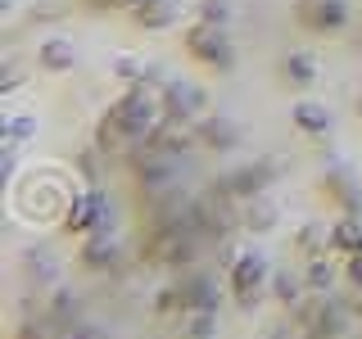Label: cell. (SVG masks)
<instances>
[{
	"label": "cell",
	"mask_w": 362,
	"mask_h": 339,
	"mask_svg": "<svg viewBox=\"0 0 362 339\" xmlns=\"http://www.w3.org/2000/svg\"><path fill=\"white\" fill-rule=\"evenodd\" d=\"M109 118L118 122L122 131H127V145L150 141V131L158 127V122H163V100H154V90H150V86L136 82L122 100H113V105H109Z\"/></svg>",
	"instance_id": "cell-1"
},
{
	"label": "cell",
	"mask_w": 362,
	"mask_h": 339,
	"mask_svg": "<svg viewBox=\"0 0 362 339\" xmlns=\"http://www.w3.org/2000/svg\"><path fill=\"white\" fill-rule=\"evenodd\" d=\"M226 280H231V290H235L240 312H249V308L258 303V294L272 285V263H267V254H263V249H245V254L231 263V271H226Z\"/></svg>",
	"instance_id": "cell-2"
},
{
	"label": "cell",
	"mask_w": 362,
	"mask_h": 339,
	"mask_svg": "<svg viewBox=\"0 0 362 339\" xmlns=\"http://www.w3.org/2000/svg\"><path fill=\"white\" fill-rule=\"evenodd\" d=\"M109 213H113V203L109 195L100 186H90L82 190V195H73L68 199V208H64V231L68 235H95V231H109Z\"/></svg>",
	"instance_id": "cell-3"
},
{
	"label": "cell",
	"mask_w": 362,
	"mask_h": 339,
	"mask_svg": "<svg viewBox=\"0 0 362 339\" xmlns=\"http://www.w3.org/2000/svg\"><path fill=\"white\" fill-rule=\"evenodd\" d=\"M186 50L199 64H209L213 73H235V45L226 37V28H218V23H195L186 32Z\"/></svg>",
	"instance_id": "cell-4"
},
{
	"label": "cell",
	"mask_w": 362,
	"mask_h": 339,
	"mask_svg": "<svg viewBox=\"0 0 362 339\" xmlns=\"http://www.w3.org/2000/svg\"><path fill=\"white\" fill-rule=\"evenodd\" d=\"M132 172H136V186H141L145 195H168V190H177V181H181V163H177V154L141 150L132 158Z\"/></svg>",
	"instance_id": "cell-5"
},
{
	"label": "cell",
	"mask_w": 362,
	"mask_h": 339,
	"mask_svg": "<svg viewBox=\"0 0 362 339\" xmlns=\"http://www.w3.org/2000/svg\"><path fill=\"white\" fill-rule=\"evenodd\" d=\"M158 100H163V113H168V118H177V122H190V118H199V113L209 109L204 86L186 82V77H168L163 90H158Z\"/></svg>",
	"instance_id": "cell-6"
},
{
	"label": "cell",
	"mask_w": 362,
	"mask_h": 339,
	"mask_svg": "<svg viewBox=\"0 0 362 339\" xmlns=\"http://www.w3.org/2000/svg\"><path fill=\"white\" fill-rule=\"evenodd\" d=\"M294 18L308 32H339L349 28L354 9H349V0H294Z\"/></svg>",
	"instance_id": "cell-7"
},
{
	"label": "cell",
	"mask_w": 362,
	"mask_h": 339,
	"mask_svg": "<svg viewBox=\"0 0 362 339\" xmlns=\"http://www.w3.org/2000/svg\"><path fill=\"white\" fill-rule=\"evenodd\" d=\"M272 177H276V163H272V158H263V163H245V167H235V172H226V177H222V186L245 203V199L267 195Z\"/></svg>",
	"instance_id": "cell-8"
},
{
	"label": "cell",
	"mask_w": 362,
	"mask_h": 339,
	"mask_svg": "<svg viewBox=\"0 0 362 339\" xmlns=\"http://www.w3.org/2000/svg\"><path fill=\"white\" fill-rule=\"evenodd\" d=\"M195 145H204V150H218V154H226V150H235L240 145V122L235 118H226V113H209V118H195Z\"/></svg>",
	"instance_id": "cell-9"
},
{
	"label": "cell",
	"mask_w": 362,
	"mask_h": 339,
	"mask_svg": "<svg viewBox=\"0 0 362 339\" xmlns=\"http://www.w3.org/2000/svg\"><path fill=\"white\" fill-rule=\"evenodd\" d=\"M181 299H186V312H218V303H222L218 276H209V271H199V276L181 280Z\"/></svg>",
	"instance_id": "cell-10"
},
{
	"label": "cell",
	"mask_w": 362,
	"mask_h": 339,
	"mask_svg": "<svg viewBox=\"0 0 362 339\" xmlns=\"http://www.w3.org/2000/svg\"><path fill=\"white\" fill-rule=\"evenodd\" d=\"M37 64H41V73H73V64H77L73 41H64V37H45V41L37 45Z\"/></svg>",
	"instance_id": "cell-11"
},
{
	"label": "cell",
	"mask_w": 362,
	"mask_h": 339,
	"mask_svg": "<svg viewBox=\"0 0 362 339\" xmlns=\"http://www.w3.org/2000/svg\"><path fill=\"white\" fill-rule=\"evenodd\" d=\"M276 203H272L267 195H258V199H245V208H240V226L249 235H267V231H276Z\"/></svg>",
	"instance_id": "cell-12"
},
{
	"label": "cell",
	"mask_w": 362,
	"mask_h": 339,
	"mask_svg": "<svg viewBox=\"0 0 362 339\" xmlns=\"http://www.w3.org/2000/svg\"><path fill=\"white\" fill-rule=\"evenodd\" d=\"M132 18L141 23L145 32H158V28H173L181 18V9H177V0H141V5L132 9Z\"/></svg>",
	"instance_id": "cell-13"
},
{
	"label": "cell",
	"mask_w": 362,
	"mask_h": 339,
	"mask_svg": "<svg viewBox=\"0 0 362 339\" xmlns=\"http://www.w3.org/2000/svg\"><path fill=\"white\" fill-rule=\"evenodd\" d=\"M82 267L90 271H105V267H118V244H113L109 231H95L90 240L82 244Z\"/></svg>",
	"instance_id": "cell-14"
},
{
	"label": "cell",
	"mask_w": 362,
	"mask_h": 339,
	"mask_svg": "<svg viewBox=\"0 0 362 339\" xmlns=\"http://www.w3.org/2000/svg\"><path fill=\"white\" fill-rule=\"evenodd\" d=\"M290 118H294V127L308 131V136H326V131H331V109L317 105V100H299V105L290 109Z\"/></svg>",
	"instance_id": "cell-15"
},
{
	"label": "cell",
	"mask_w": 362,
	"mask_h": 339,
	"mask_svg": "<svg viewBox=\"0 0 362 339\" xmlns=\"http://www.w3.org/2000/svg\"><path fill=\"white\" fill-rule=\"evenodd\" d=\"M331 249L335 254H362V218H339L331 226Z\"/></svg>",
	"instance_id": "cell-16"
},
{
	"label": "cell",
	"mask_w": 362,
	"mask_h": 339,
	"mask_svg": "<svg viewBox=\"0 0 362 339\" xmlns=\"http://www.w3.org/2000/svg\"><path fill=\"white\" fill-rule=\"evenodd\" d=\"M303 285H308V280H299L290 267L272 271V294H276V303H286V308H294V303L303 299Z\"/></svg>",
	"instance_id": "cell-17"
},
{
	"label": "cell",
	"mask_w": 362,
	"mask_h": 339,
	"mask_svg": "<svg viewBox=\"0 0 362 339\" xmlns=\"http://www.w3.org/2000/svg\"><path fill=\"white\" fill-rule=\"evenodd\" d=\"M281 68H286V77H290L294 86H313V82H317V59H313L308 50L286 54V64H281Z\"/></svg>",
	"instance_id": "cell-18"
},
{
	"label": "cell",
	"mask_w": 362,
	"mask_h": 339,
	"mask_svg": "<svg viewBox=\"0 0 362 339\" xmlns=\"http://www.w3.org/2000/svg\"><path fill=\"white\" fill-rule=\"evenodd\" d=\"M326 244H331V231H326L322 222H308V226L299 231V240H294V249H299L303 258H322Z\"/></svg>",
	"instance_id": "cell-19"
},
{
	"label": "cell",
	"mask_w": 362,
	"mask_h": 339,
	"mask_svg": "<svg viewBox=\"0 0 362 339\" xmlns=\"http://www.w3.org/2000/svg\"><path fill=\"white\" fill-rule=\"evenodd\" d=\"M303 280H308V290H317V294H331V285H335V263L331 258H308V271H303Z\"/></svg>",
	"instance_id": "cell-20"
},
{
	"label": "cell",
	"mask_w": 362,
	"mask_h": 339,
	"mask_svg": "<svg viewBox=\"0 0 362 339\" xmlns=\"http://www.w3.org/2000/svg\"><path fill=\"white\" fill-rule=\"evenodd\" d=\"M32 136H37V118H32V113H18V118H5V122H0V141H5V145L32 141Z\"/></svg>",
	"instance_id": "cell-21"
},
{
	"label": "cell",
	"mask_w": 362,
	"mask_h": 339,
	"mask_svg": "<svg viewBox=\"0 0 362 339\" xmlns=\"http://www.w3.org/2000/svg\"><path fill=\"white\" fill-rule=\"evenodd\" d=\"M122 145H127V131H122L118 122L105 113V118H100V127H95V150L100 154H113V150H122Z\"/></svg>",
	"instance_id": "cell-22"
},
{
	"label": "cell",
	"mask_w": 362,
	"mask_h": 339,
	"mask_svg": "<svg viewBox=\"0 0 362 339\" xmlns=\"http://www.w3.org/2000/svg\"><path fill=\"white\" fill-rule=\"evenodd\" d=\"M186 335L190 339H213L218 335V312H186Z\"/></svg>",
	"instance_id": "cell-23"
},
{
	"label": "cell",
	"mask_w": 362,
	"mask_h": 339,
	"mask_svg": "<svg viewBox=\"0 0 362 339\" xmlns=\"http://www.w3.org/2000/svg\"><path fill=\"white\" fill-rule=\"evenodd\" d=\"M226 18H231V0H199V23L226 28Z\"/></svg>",
	"instance_id": "cell-24"
},
{
	"label": "cell",
	"mask_w": 362,
	"mask_h": 339,
	"mask_svg": "<svg viewBox=\"0 0 362 339\" xmlns=\"http://www.w3.org/2000/svg\"><path fill=\"white\" fill-rule=\"evenodd\" d=\"M50 335H54L50 312H45V316H28V321L18 326V339H50Z\"/></svg>",
	"instance_id": "cell-25"
},
{
	"label": "cell",
	"mask_w": 362,
	"mask_h": 339,
	"mask_svg": "<svg viewBox=\"0 0 362 339\" xmlns=\"http://www.w3.org/2000/svg\"><path fill=\"white\" fill-rule=\"evenodd\" d=\"M28 271H32L37 280H54V276H59V267H54L50 258H28Z\"/></svg>",
	"instance_id": "cell-26"
},
{
	"label": "cell",
	"mask_w": 362,
	"mask_h": 339,
	"mask_svg": "<svg viewBox=\"0 0 362 339\" xmlns=\"http://www.w3.org/2000/svg\"><path fill=\"white\" fill-rule=\"evenodd\" d=\"M344 276H349V285H354V290H362V254H349Z\"/></svg>",
	"instance_id": "cell-27"
},
{
	"label": "cell",
	"mask_w": 362,
	"mask_h": 339,
	"mask_svg": "<svg viewBox=\"0 0 362 339\" xmlns=\"http://www.w3.org/2000/svg\"><path fill=\"white\" fill-rule=\"evenodd\" d=\"M18 86H23V73H18V68H5V77H0V95H14Z\"/></svg>",
	"instance_id": "cell-28"
},
{
	"label": "cell",
	"mask_w": 362,
	"mask_h": 339,
	"mask_svg": "<svg viewBox=\"0 0 362 339\" xmlns=\"http://www.w3.org/2000/svg\"><path fill=\"white\" fill-rule=\"evenodd\" d=\"M73 339H105V335H100V331H90V326H77Z\"/></svg>",
	"instance_id": "cell-29"
},
{
	"label": "cell",
	"mask_w": 362,
	"mask_h": 339,
	"mask_svg": "<svg viewBox=\"0 0 362 339\" xmlns=\"http://www.w3.org/2000/svg\"><path fill=\"white\" fill-rule=\"evenodd\" d=\"M136 5H141V0H118V9H136Z\"/></svg>",
	"instance_id": "cell-30"
},
{
	"label": "cell",
	"mask_w": 362,
	"mask_h": 339,
	"mask_svg": "<svg viewBox=\"0 0 362 339\" xmlns=\"http://www.w3.org/2000/svg\"><path fill=\"white\" fill-rule=\"evenodd\" d=\"M358 118H362V90H358Z\"/></svg>",
	"instance_id": "cell-31"
},
{
	"label": "cell",
	"mask_w": 362,
	"mask_h": 339,
	"mask_svg": "<svg viewBox=\"0 0 362 339\" xmlns=\"http://www.w3.org/2000/svg\"><path fill=\"white\" fill-rule=\"evenodd\" d=\"M9 5H14V0H0V9H9Z\"/></svg>",
	"instance_id": "cell-32"
}]
</instances>
